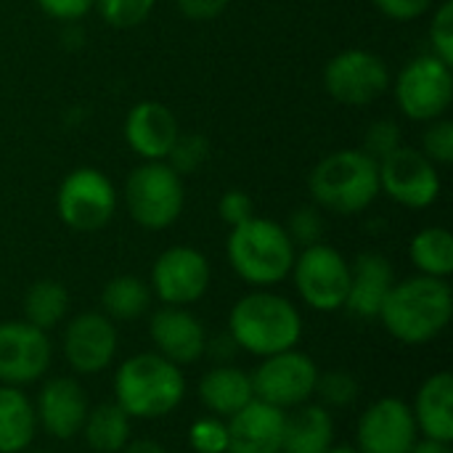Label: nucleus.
Masks as SVG:
<instances>
[{
  "label": "nucleus",
  "instance_id": "obj_1",
  "mask_svg": "<svg viewBox=\"0 0 453 453\" xmlns=\"http://www.w3.org/2000/svg\"><path fill=\"white\" fill-rule=\"evenodd\" d=\"M451 316L453 292L449 281L419 273L393 284L377 319L398 342L425 345L449 329Z\"/></svg>",
  "mask_w": 453,
  "mask_h": 453
},
{
  "label": "nucleus",
  "instance_id": "obj_2",
  "mask_svg": "<svg viewBox=\"0 0 453 453\" xmlns=\"http://www.w3.org/2000/svg\"><path fill=\"white\" fill-rule=\"evenodd\" d=\"M228 334L239 350L268 358L297 348L303 337V316L287 297L257 289L234 303L228 313Z\"/></svg>",
  "mask_w": 453,
  "mask_h": 453
},
{
  "label": "nucleus",
  "instance_id": "obj_3",
  "mask_svg": "<svg viewBox=\"0 0 453 453\" xmlns=\"http://www.w3.org/2000/svg\"><path fill=\"white\" fill-rule=\"evenodd\" d=\"M186 398L180 366L154 353H135L114 374V403L130 419H162Z\"/></svg>",
  "mask_w": 453,
  "mask_h": 453
},
{
  "label": "nucleus",
  "instance_id": "obj_4",
  "mask_svg": "<svg viewBox=\"0 0 453 453\" xmlns=\"http://www.w3.org/2000/svg\"><path fill=\"white\" fill-rule=\"evenodd\" d=\"M316 207L334 215H358L380 196V167L361 149L326 154L308 178Z\"/></svg>",
  "mask_w": 453,
  "mask_h": 453
},
{
  "label": "nucleus",
  "instance_id": "obj_5",
  "mask_svg": "<svg viewBox=\"0 0 453 453\" xmlns=\"http://www.w3.org/2000/svg\"><path fill=\"white\" fill-rule=\"evenodd\" d=\"M226 255L242 281L252 287H273L292 273L297 250L281 223L255 215L231 228Z\"/></svg>",
  "mask_w": 453,
  "mask_h": 453
},
{
  "label": "nucleus",
  "instance_id": "obj_6",
  "mask_svg": "<svg viewBox=\"0 0 453 453\" xmlns=\"http://www.w3.org/2000/svg\"><path fill=\"white\" fill-rule=\"evenodd\" d=\"M186 204L183 178L165 162H143L125 180V207L146 231L170 228Z\"/></svg>",
  "mask_w": 453,
  "mask_h": 453
},
{
  "label": "nucleus",
  "instance_id": "obj_7",
  "mask_svg": "<svg viewBox=\"0 0 453 453\" xmlns=\"http://www.w3.org/2000/svg\"><path fill=\"white\" fill-rule=\"evenodd\" d=\"M292 279L300 300L308 308L319 313H334L345 308L350 289V263L332 244L319 242L303 247V252L295 255Z\"/></svg>",
  "mask_w": 453,
  "mask_h": 453
},
{
  "label": "nucleus",
  "instance_id": "obj_8",
  "mask_svg": "<svg viewBox=\"0 0 453 453\" xmlns=\"http://www.w3.org/2000/svg\"><path fill=\"white\" fill-rule=\"evenodd\" d=\"M56 210L61 223L77 234L101 231L117 210L114 183L96 167H77L61 180Z\"/></svg>",
  "mask_w": 453,
  "mask_h": 453
},
{
  "label": "nucleus",
  "instance_id": "obj_9",
  "mask_svg": "<svg viewBox=\"0 0 453 453\" xmlns=\"http://www.w3.org/2000/svg\"><path fill=\"white\" fill-rule=\"evenodd\" d=\"M395 101L414 122L443 117L453 101L451 66L433 53L411 58L395 77Z\"/></svg>",
  "mask_w": 453,
  "mask_h": 453
},
{
  "label": "nucleus",
  "instance_id": "obj_10",
  "mask_svg": "<svg viewBox=\"0 0 453 453\" xmlns=\"http://www.w3.org/2000/svg\"><path fill=\"white\" fill-rule=\"evenodd\" d=\"M250 380L257 401L281 411H292L313 398L319 366L311 356L292 348L263 358L260 366L250 374Z\"/></svg>",
  "mask_w": 453,
  "mask_h": 453
},
{
  "label": "nucleus",
  "instance_id": "obj_11",
  "mask_svg": "<svg viewBox=\"0 0 453 453\" xmlns=\"http://www.w3.org/2000/svg\"><path fill=\"white\" fill-rule=\"evenodd\" d=\"M324 88L337 104L369 106L388 93L390 69L382 56L364 48H348L324 66Z\"/></svg>",
  "mask_w": 453,
  "mask_h": 453
},
{
  "label": "nucleus",
  "instance_id": "obj_12",
  "mask_svg": "<svg viewBox=\"0 0 453 453\" xmlns=\"http://www.w3.org/2000/svg\"><path fill=\"white\" fill-rule=\"evenodd\" d=\"M380 167V194H388L395 204L409 210H425L441 196V173L419 149L401 146Z\"/></svg>",
  "mask_w": 453,
  "mask_h": 453
},
{
  "label": "nucleus",
  "instance_id": "obj_13",
  "mask_svg": "<svg viewBox=\"0 0 453 453\" xmlns=\"http://www.w3.org/2000/svg\"><path fill=\"white\" fill-rule=\"evenodd\" d=\"M210 260L188 244H178L165 250L151 268V295H157L165 305L186 308L199 303L210 289Z\"/></svg>",
  "mask_w": 453,
  "mask_h": 453
},
{
  "label": "nucleus",
  "instance_id": "obj_14",
  "mask_svg": "<svg viewBox=\"0 0 453 453\" xmlns=\"http://www.w3.org/2000/svg\"><path fill=\"white\" fill-rule=\"evenodd\" d=\"M53 364L48 332L27 321L0 324V385L27 388L45 377Z\"/></svg>",
  "mask_w": 453,
  "mask_h": 453
},
{
  "label": "nucleus",
  "instance_id": "obj_15",
  "mask_svg": "<svg viewBox=\"0 0 453 453\" xmlns=\"http://www.w3.org/2000/svg\"><path fill=\"white\" fill-rule=\"evenodd\" d=\"M119 348V334L117 326L109 316L101 311H85L77 313L61 340V350L72 372L88 377V374H101L114 364Z\"/></svg>",
  "mask_w": 453,
  "mask_h": 453
},
{
  "label": "nucleus",
  "instance_id": "obj_16",
  "mask_svg": "<svg viewBox=\"0 0 453 453\" xmlns=\"http://www.w3.org/2000/svg\"><path fill=\"white\" fill-rule=\"evenodd\" d=\"M356 438L361 453H409L419 430L406 401L380 398L361 414Z\"/></svg>",
  "mask_w": 453,
  "mask_h": 453
},
{
  "label": "nucleus",
  "instance_id": "obj_17",
  "mask_svg": "<svg viewBox=\"0 0 453 453\" xmlns=\"http://www.w3.org/2000/svg\"><path fill=\"white\" fill-rule=\"evenodd\" d=\"M149 337L159 356L175 366L196 364L204 356L207 332L204 324L186 308L165 305L149 319Z\"/></svg>",
  "mask_w": 453,
  "mask_h": 453
},
{
  "label": "nucleus",
  "instance_id": "obj_18",
  "mask_svg": "<svg viewBox=\"0 0 453 453\" xmlns=\"http://www.w3.org/2000/svg\"><path fill=\"white\" fill-rule=\"evenodd\" d=\"M88 411V395L82 385L72 377H53L37 393V425L56 441H72L74 435H80Z\"/></svg>",
  "mask_w": 453,
  "mask_h": 453
},
{
  "label": "nucleus",
  "instance_id": "obj_19",
  "mask_svg": "<svg viewBox=\"0 0 453 453\" xmlns=\"http://www.w3.org/2000/svg\"><path fill=\"white\" fill-rule=\"evenodd\" d=\"M178 135V117L159 101H138L125 117V141L143 162L165 159Z\"/></svg>",
  "mask_w": 453,
  "mask_h": 453
},
{
  "label": "nucleus",
  "instance_id": "obj_20",
  "mask_svg": "<svg viewBox=\"0 0 453 453\" xmlns=\"http://www.w3.org/2000/svg\"><path fill=\"white\" fill-rule=\"evenodd\" d=\"M287 411L252 398L244 409L226 419L228 453H281Z\"/></svg>",
  "mask_w": 453,
  "mask_h": 453
},
{
  "label": "nucleus",
  "instance_id": "obj_21",
  "mask_svg": "<svg viewBox=\"0 0 453 453\" xmlns=\"http://www.w3.org/2000/svg\"><path fill=\"white\" fill-rule=\"evenodd\" d=\"M395 284V271L382 252H361L350 263V289L345 308L358 319H377Z\"/></svg>",
  "mask_w": 453,
  "mask_h": 453
},
{
  "label": "nucleus",
  "instance_id": "obj_22",
  "mask_svg": "<svg viewBox=\"0 0 453 453\" xmlns=\"http://www.w3.org/2000/svg\"><path fill=\"white\" fill-rule=\"evenodd\" d=\"M414 422L422 438L453 443V377L438 372L422 382L414 398Z\"/></svg>",
  "mask_w": 453,
  "mask_h": 453
},
{
  "label": "nucleus",
  "instance_id": "obj_23",
  "mask_svg": "<svg viewBox=\"0 0 453 453\" xmlns=\"http://www.w3.org/2000/svg\"><path fill=\"white\" fill-rule=\"evenodd\" d=\"M252 398L255 393H252L250 374L231 364H218L210 372H204V377L199 380V401L212 417L228 419L239 409H244Z\"/></svg>",
  "mask_w": 453,
  "mask_h": 453
},
{
  "label": "nucleus",
  "instance_id": "obj_24",
  "mask_svg": "<svg viewBox=\"0 0 453 453\" xmlns=\"http://www.w3.org/2000/svg\"><path fill=\"white\" fill-rule=\"evenodd\" d=\"M334 446V419L321 403H303L284 417L281 453H326Z\"/></svg>",
  "mask_w": 453,
  "mask_h": 453
},
{
  "label": "nucleus",
  "instance_id": "obj_25",
  "mask_svg": "<svg viewBox=\"0 0 453 453\" xmlns=\"http://www.w3.org/2000/svg\"><path fill=\"white\" fill-rule=\"evenodd\" d=\"M37 433L35 403L21 388L0 385V453L29 451Z\"/></svg>",
  "mask_w": 453,
  "mask_h": 453
},
{
  "label": "nucleus",
  "instance_id": "obj_26",
  "mask_svg": "<svg viewBox=\"0 0 453 453\" xmlns=\"http://www.w3.org/2000/svg\"><path fill=\"white\" fill-rule=\"evenodd\" d=\"M130 422L114 401H106L88 411L80 435L96 453H119L130 443Z\"/></svg>",
  "mask_w": 453,
  "mask_h": 453
},
{
  "label": "nucleus",
  "instance_id": "obj_27",
  "mask_svg": "<svg viewBox=\"0 0 453 453\" xmlns=\"http://www.w3.org/2000/svg\"><path fill=\"white\" fill-rule=\"evenodd\" d=\"M151 287L138 276H114L101 292V313L111 321H135L151 308Z\"/></svg>",
  "mask_w": 453,
  "mask_h": 453
},
{
  "label": "nucleus",
  "instance_id": "obj_28",
  "mask_svg": "<svg viewBox=\"0 0 453 453\" xmlns=\"http://www.w3.org/2000/svg\"><path fill=\"white\" fill-rule=\"evenodd\" d=\"M21 311H24V321L48 332L53 326H58L69 311V292L61 281L53 279H40L35 281L21 300Z\"/></svg>",
  "mask_w": 453,
  "mask_h": 453
},
{
  "label": "nucleus",
  "instance_id": "obj_29",
  "mask_svg": "<svg viewBox=\"0 0 453 453\" xmlns=\"http://www.w3.org/2000/svg\"><path fill=\"white\" fill-rule=\"evenodd\" d=\"M411 263L422 276L449 279L453 273V236L443 226L422 228L409 244Z\"/></svg>",
  "mask_w": 453,
  "mask_h": 453
},
{
  "label": "nucleus",
  "instance_id": "obj_30",
  "mask_svg": "<svg viewBox=\"0 0 453 453\" xmlns=\"http://www.w3.org/2000/svg\"><path fill=\"white\" fill-rule=\"evenodd\" d=\"M313 395L321 401L324 409H348L358 401L361 395V385L358 380L345 372V369H332L326 374L319 372V380H316V390Z\"/></svg>",
  "mask_w": 453,
  "mask_h": 453
},
{
  "label": "nucleus",
  "instance_id": "obj_31",
  "mask_svg": "<svg viewBox=\"0 0 453 453\" xmlns=\"http://www.w3.org/2000/svg\"><path fill=\"white\" fill-rule=\"evenodd\" d=\"M154 5L157 0H93L98 16L114 29H133L143 24L151 16Z\"/></svg>",
  "mask_w": 453,
  "mask_h": 453
},
{
  "label": "nucleus",
  "instance_id": "obj_32",
  "mask_svg": "<svg viewBox=\"0 0 453 453\" xmlns=\"http://www.w3.org/2000/svg\"><path fill=\"white\" fill-rule=\"evenodd\" d=\"M210 157V143L204 135H196V133H180L170 149V154L165 157V162L183 178V175H191L196 173Z\"/></svg>",
  "mask_w": 453,
  "mask_h": 453
},
{
  "label": "nucleus",
  "instance_id": "obj_33",
  "mask_svg": "<svg viewBox=\"0 0 453 453\" xmlns=\"http://www.w3.org/2000/svg\"><path fill=\"white\" fill-rule=\"evenodd\" d=\"M188 446L194 453H228V427L220 417H202L188 427Z\"/></svg>",
  "mask_w": 453,
  "mask_h": 453
},
{
  "label": "nucleus",
  "instance_id": "obj_34",
  "mask_svg": "<svg viewBox=\"0 0 453 453\" xmlns=\"http://www.w3.org/2000/svg\"><path fill=\"white\" fill-rule=\"evenodd\" d=\"M324 215H321V207L316 204H305V207H297L292 215H289V223H287V234L292 239V244L297 247H311V244H319L321 236H324Z\"/></svg>",
  "mask_w": 453,
  "mask_h": 453
},
{
  "label": "nucleus",
  "instance_id": "obj_35",
  "mask_svg": "<svg viewBox=\"0 0 453 453\" xmlns=\"http://www.w3.org/2000/svg\"><path fill=\"white\" fill-rule=\"evenodd\" d=\"M433 165H451L453 162V122L451 119H433L427 122L422 133V149H419Z\"/></svg>",
  "mask_w": 453,
  "mask_h": 453
},
{
  "label": "nucleus",
  "instance_id": "obj_36",
  "mask_svg": "<svg viewBox=\"0 0 453 453\" xmlns=\"http://www.w3.org/2000/svg\"><path fill=\"white\" fill-rule=\"evenodd\" d=\"M401 146H403V135H401L398 122H393V119H377V122L369 125V130L364 135L361 151H366L374 162H382L385 157H390Z\"/></svg>",
  "mask_w": 453,
  "mask_h": 453
},
{
  "label": "nucleus",
  "instance_id": "obj_37",
  "mask_svg": "<svg viewBox=\"0 0 453 453\" xmlns=\"http://www.w3.org/2000/svg\"><path fill=\"white\" fill-rule=\"evenodd\" d=\"M430 45H433V56L453 66V0H443L435 8L430 24Z\"/></svg>",
  "mask_w": 453,
  "mask_h": 453
},
{
  "label": "nucleus",
  "instance_id": "obj_38",
  "mask_svg": "<svg viewBox=\"0 0 453 453\" xmlns=\"http://www.w3.org/2000/svg\"><path fill=\"white\" fill-rule=\"evenodd\" d=\"M218 215H220V220L228 223L231 228H234V226H242V223H247L250 218H255V202H252V196H250L247 191L231 188V191H226V194L220 196V202H218Z\"/></svg>",
  "mask_w": 453,
  "mask_h": 453
},
{
  "label": "nucleus",
  "instance_id": "obj_39",
  "mask_svg": "<svg viewBox=\"0 0 453 453\" xmlns=\"http://www.w3.org/2000/svg\"><path fill=\"white\" fill-rule=\"evenodd\" d=\"M40 11L56 21H80L93 11V0H35Z\"/></svg>",
  "mask_w": 453,
  "mask_h": 453
},
{
  "label": "nucleus",
  "instance_id": "obj_40",
  "mask_svg": "<svg viewBox=\"0 0 453 453\" xmlns=\"http://www.w3.org/2000/svg\"><path fill=\"white\" fill-rule=\"evenodd\" d=\"M435 0H374V5L393 21H411L425 16Z\"/></svg>",
  "mask_w": 453,
  "mask_h": 453
},
{
  "label": "nucleus",
  "instance_id": "obj_41",
  "mask_svg": "<svg viewBox=\"0 0 453 453\" xmlns=\"http://www.w3.org/2000/svg\"><path fill=\"white\" fill-rule=\"evenodd\" d=\"M178 3V11L191 19V21H212L218 19L231 0H175Z\"/></svg>",
  "mask_w": 453,
  "mask_h": 453
},
{
  "label": "nucleus",
  "instance_id": "obj_42",
  "mask_svg": "<svg viewBox=\"0 0 453 453\" xmlns=\"http://www.w3.org/2000/svg\"><path fill=\"white\" fill-rule=\"evenodd\" d=\"M236 350H239V345L234 342L231 334L207 340V345H204V356H210V358L218 361V364H231V358L236 356Z\"/></svg>",
  "mask_w": 453,
  "mask_h": 453
},
{
  "label": "nucleus",
  "instance_id": "obj_43",
  "mask_svg": "<svg viewBox=\"0 0 453 453\" xmlns=\"http://www.w3.org/2000/svg\"><path fill=\"white\" fill-rule=\"evenodd\" d=\"M119 453H170L162 443H157V441H149V438H135V441H130L125 449Z\"/></svg>",
  "mask_w": 453,
  "mask_h": 453
},
{
  "label": "nucleus",
  "instance_id": "obj_44",
  "mask_svg": "<svg viewBox=\"0 0 453 453\" xmlns=\"http://www.w3.org/2000/svg\"><path fill=\"white\" fill-rule=\"evenodd\" d=\"M409 453H451V443L433 441V438H417V443L411 446Z\"/></svg>",
  "mask_w": 453,
  "mask_h": 453
},
{
  "label": "nucleus",
  "instance_id": "obj_45",
  "mask_svg": "<svg viewBox=\"0 0 453 453\" xmlns=\"http://www.w3.org/2000/svg\"><path fill=\"white\" fill-rule=\"evenodd\" d=\"M326 453H361L358 446H332Z\"/></svg>",
  "mask_w": 453,
  "mask_h": 453
},
{
  "label": "nucleus",
  "instance_id": "obj_46",
  "mask_svg": "<svg viewBox=\"0 0 453 453\" xmlns=\"http://www.w3.org/2000/svg\"><path fill=\"white\" fill-rule=\"evenodd\" d=\"M24 453H45V451H24Z\"/></svg>",
  "mask_w": 453,
  "mask_h": 453
}]
</instances>
